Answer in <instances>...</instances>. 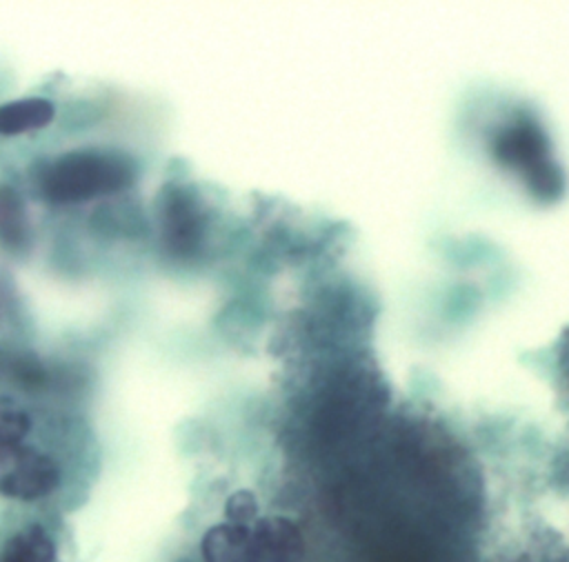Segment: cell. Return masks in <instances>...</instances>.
Masks as SVG:
<instances>
[{
  "label": "cell",
  "instance_id": "obj_1",
  "mask_svg": "<svg viewBox=\"0 0 569 562\" xmlns=\"http://www.w3.org/2000/svg\"><path fill=\"white\" fill-rule=\"evenodd\" d=\"M133 178V162L122 153L71 151L40 167L36 184L49 202L67 204L122 191Z\"/></svg>",
  "mask_w": 569,
  "mask_h": 562
},
{
  "label": "cell",
  "instance_id": "obj_10",
  "mask_svg": "<svg viewBox=\"0 0 569 562\" xmlns=\"http://www.w3.org/2000/svg\"><path fill=\"white\" fill-rule=\"evenodd\" d=\"M253 498L247 491H238L227 500V515L236 522L247 520L253 513Z\"/></svg>",
  "mask_w": 569,
  "mask_h": 562
},
{
  "label": "cell",
  "instance_id": "obj_5",
  "mask_svg": "<svg viewBox=\"0 0 569 562\" xmlns=\"http://www.w3.org/2000/svg\"><path fill=\"white\" fill-rule=\"evenodd\" d=\"M251 538L244 529L220 524L202 538V553L207 562H253Z\"/></svg>",
  "mask_w": 569,
  "mask_h": 562
},
{
  "label": "cell",
  "instance_id": "obj_3",
  "mask_svg": "<svg viewBox=\"0 0 569 562\" xmlns=\"http://www.w3.org/2000/svg\"><path fill=\"white\" fill-rule=\"evenodd\" d=\"M60 482L58 464L22 444L0 440V495L13 500H38L49 495Z\"/></svg>",
  "mask_w": 569,
  "mask_h": 562
},
{
  "label": "cell",
  "instance_id": "obj_8",
  "mask_svg": "<svg viewBox=\"0 0 569 562\" xmlns=\"http://www.w3.org/2000/svg\"><path fill=\"white\" fill-rule=\"evenodd\" d=\"M0 242L13 249L27 242L24 207L11 187H0Z\"/></svg>",
  "mask_w": 569,
  "mask_h": 562
},
{
  "label": "cell",
  "instance_id": "obj_6",
  "mask_svg": "<svg viewBox=\"0 0 569 562\" xmlns=\"http://www.w3.org/2000/svg\"><path fill=\"white\" fill-rule=\"evenodd\" d=\"M53 120V104L44 98L13 100L0 107V133L16 136L31 129H42Z\"/></svg>",
  "mask_w": 569,
  "mask_h": 562
},
{
  "label": "cell",
  "instance_id": "obj_2",
  "mask_svg": "<svg viewBox=\"0 0 569 562\" xmlns=\"http://www.w3.org/2000/svg\"><path fill=\"white\" fill-rule=\"evenodd\" d=\"M493 147L496 155L505 164L522 171L527 187L540 200H556L560 195L562 173L558 164L549 158L545 131L533 120L520 118L516 124L507 127L498 136Z\"/></svg>",
  "mask_w": 569,
  "mask_h": 562
},
{
  "label": "cell",
  "instance_id": "obj_7",
  "mask_svg": "<svg viewBox=\"0 0 569 562\" xmlns=\"http://www.w3.org/2000/svg\"><path fill=\"white\" fill-rule=\"evenodd\" d=\"M53 540L40 524H29L11 533L0 553V562H53Z\"/></svg>",
  "mask_w": 569,
  "mask_h": 562
},
{
  "label": "cell",
  "instance_id": "obj_4",
  "mask_svg": "<svg viewBox=\"0 0 569 562\" xmlns=\"http://www.w3.org/2000/svg\"><path fill=\"white\" fill-rule=\"evenodd\" d=\"M160 235L176 255L191 253L202 238V211L196 198L182 187H167L158 198Z\"/></svg>",
  "mask_w": 569,
  "mask_h": 562
},
{
  "label": "cell",
  "instance_id": "obj_9",
  "mask_svg": "<svg viewBox=\"0 0 569 562\" xmlns=\"http://www.w3.org/2000/svg\"><path fill=\"white\" fill-rule=\"evenodd\" d=\"M31 420L29 413L11 395H0V440L2 442H22L29 433Z\"/></svg>",
  "mask_w": 569,
  "mask_h": 562
}]
</instances>
